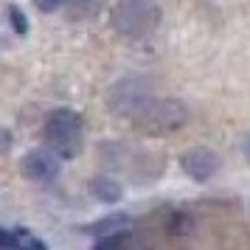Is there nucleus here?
<instances>
[{
	"mask_svg": "<svg viewBox=\"0 0 250 250\" xmlns=\"http://www.w3.org/2000/svg\"><path fill=\"white\" fill-rule=\"evenodd\" d=\"M14 138H12V129L9 126H0V155H6L9 149H12Z\"/></svg>",
	"mask_w": 250,
	"mask_h": 250,
	"instance_id": "nucleus-13",
	"label": "nucleus"
},
{
	"mask_svg": "<svg viewBox=\"0 0 250 250\" xmlns=\"http://www.w3.org/2000/svg\"><path fill=\"white\" fill-rule=\"evenodd\" d=\"M129 248V233H113V236L96 239V248L93 250H126Z\"/></svg>",
	"mask_w": 250,
	"mask_h": 250,
	"instance_id": "nucleus-11",
	"label": "nucleus"
},
{
	"mask_svg": "<svg viewBox=\"0 0 250 250\" xmlns=\"http://www.w3.org/2000/svg\"><path fill=\"white\" fill-rule=\"evenodd\" d=\"M37 9L40 12H57V9H62V3H42V0H37Z\"/></svg>",
	"mask_w": 250,
	"mask_h": 250,
	"instance_id": "nucleus-15",
	"label": "nucleus"
},
{
	"mask_svg": "<svg viewBox=\"0 0 250 250\" xmlns=\"http://www.w3.org/2000/svg\"><path fill=\"white\" fill-rule=\"evenodd\" d=\"M242 152H245V158H248V163H250V135L245 138V144H242Z\"/></svg>",
	"mask_w": 250,
	"mask_h": 250,
	"instance_id": "nucleus-16",
	"label": "nucleus"
},
{
	"mask_svg": "<svg viewBox=\"0 0 250 250\" xmlns=\"http://www.w3.org/2000/svg\"><path fill=\"white\" fill-rule=\"evenodd\" d=\"M188 104L180 102V99H149L138 115H132L129 121L135 126V132L141 135H149V138H163V135H171L183 126L188 124Z\"/></svg>",
	"mask_w": 250,
	"mask_h": 250,
	"instance_id": "nucleus-1",
	"label": "nucleus"
},
{
	"mask_svg": "<svg viewBox=\"0 0 250 250\" xmlns=\"http://www.w3.org/2000/svg\"><path fill=\"white\" fill-rule=\"evenodd\" d=\"M132 222V216L124 214V211H115V214H107L102 219H96L90 225L84 228V233H90L96 239H104V236H113V233H124L126 228Z\"/></svg>",
	"mask_w": 250,
	"mask_h": 250,
	"instance_id": "nucleus-8",
	"label": "nucleus"
},
{
	"mask_svg": "<svg viewBox=\"0 0 250 250\" xmlns=\"http://www.w3.org/2000/svg\"><path fill=\"white\" fill-rule=\"evenodd\" d=\"M180 169L186 171L194 183H208L216 171L222 169V158L216 155L214 149L194 146V149H188V152L180 155Z\"/></svg>",
	"mask_w": 250,
	"mask_h": 250,
	"instance_id": "nucleus-5",
	"label": "nucleus"
},
{
	"mask_svg": "<svg viewBox=\"0 0 250 250\" xmlns=\"http://www.w3.org/2000/svg\"><path fill=\"white\" fill-rule=\"evenodd\" d=\"M6 14H9L12 28L17 31V34H28V17L23 14V9H20V6H9V9H6Z\"/></svg>",
	"mask_w": 250,
	"mask_h": 250,
	"instance_id": "nucleus-12",
	"label": "nucleus"
},
{
	"mask_svg": "<svg viewBox=\"0 0 250 250\" xmlns=\"http://www.w3.org/2000/svg\"><path fill=\"white\" fill-rule=\"evenodd\" d=\"M20 169H23V174L28 177V180L48 183V180H54V177H59L62 160H59L54 152H48V149H31V152L23 158Z\"/></svg>",
	"mask_w": 250,
	"mask_h": 250,
	"instance_id": "nucleus-6",
	"label": "nucleus"
},
{
	"mask_svg": "<svg viewBox=\"0 0 250 250\" xmlns=\"http://www.w3.org/2000/svg\"><path fill=\"white\" fill-rule=\"evenodd\" d=\"M84 124L82 115L70 107H57L51 110V115L45 118V141H48V152H54L59 160H73L82 152L84 144Z\"/></svg>",
	"mask_w": 250,
	"mask_h": 250,
	"instance_id": "nucleus-2",
	"label": "nucleus"
},
{
	"mask_svg": "<svg viewBox=\"0 0 250 250\" xmlns=\"http://www.w3.org/2000/svg\"><path fill=\"white\" fill-rule=\"evenodd\" d=\"M87 191H90L99 203L113 205L124 197V186L115 180V177H110V174H96V177L87 180Z\"/></svg>",
	"mask_w": 250,
	"mask_h": 250,
	"instance_id": "nucleus-7",
	"label": "nucleus"
},
{
	"mask_svg": "<svg viewBox=\"0 0 250 250\" xmlns=\"http://www.w3.org/2000/svg\"><path fill=\"white\" fill-rule=\"evenodd\" d=\"M110 23L118 34L129 37V40H141V37L152 34L160 23V9L155 3H144V0H126L118 3L110 12Z\"/></svg>",
	"mask_w": 250,
	"mask_h": 250,
	"instance_id": "nucleus-3",
	"label": "nucleus"
},
{
	"mask_svg": "<svg viewBox=\"0 0 250 250\" xmlns=\"http://www.w3.org/2000/svg\"><path fill=\"white\" fill-rule=\"evenodd\" d=\"M194 225V219L186 211H174V214L169 216V222H166V230L169 233H174V236H183V233H188Z\"/></svg>",
	"mask_w": 250,
	"mask_h": 250,
	"instance_id": "nucleus-10",
	"label": "nucleus"
},
{
	"mask_svg": "<svg viewBox=\"0 0 250 250\" xmlns=\"http://www.w3.org/2000/svg\"><path fill=\"white\" fill-rule=\"evenodd\" d=\"M0 250H14L12 230H3V228H0Z\"/></svg>",
	"mask_w": 250,
	"mask_h": 250,
	"instance_id": "nucleus-14",
	"label": "nucleus"
},
{
	"mask_svg": "<svg viewBox=\"0 0 250 250\" xmlns=\"http://www.w3.org/2000/svg\"><path fill=\"white\" fill-rule=\"evenodd\" d=\"M149 99H152V82L144 79V76H126V79L115 82L110 87L107 107L121 118H132Z\"/></svg>",
	"mask_w": 250,
	"mask_h": 250,
	"instance_id": "nucleus-4",
	"label": "nucleus"
},
{
	"mask_svg": "<svg viewBox=\"0 0 250 250\" xmlns=\"http://www.w3.org/2000/svg\"><path fill=\"white\" fill-rule=\"evenodd\" d=\"M12 236H14V250H48L45 242L40 236H34L31 230H25V228L12 230Z\"/></svg>",
	"mask_w": 250,
	"mask_h": 250,
	"instance_id": "nucleus-9",
	"label": "nucleus"
}]
</instances>
